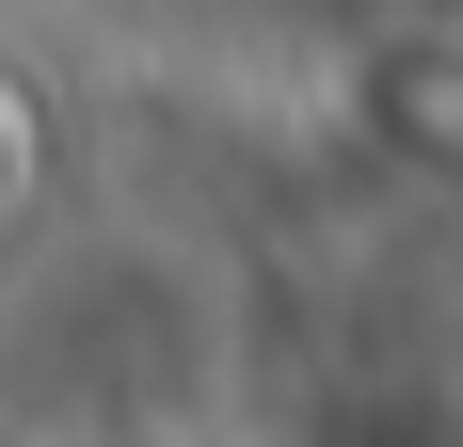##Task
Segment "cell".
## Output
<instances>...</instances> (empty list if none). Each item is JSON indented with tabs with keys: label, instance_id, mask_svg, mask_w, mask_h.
<instances>
[{
	"label": "cell",
	"instance_id": "1",
	"mask_svg": "<svg viewBox=\"0 0 463 447\" xmlns=\"http://www.w3.org/2000/svg\"><path fill=\"white\" fill-rule=\"evenodd\" d=\"M352 128L400 160V176L463 192V33H383L352 64Z\"/></svg>",
	"mask_w": 463,
	"mask_h": 447
}]
</instances>
